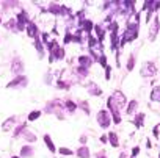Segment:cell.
I'll use <instances>...</instances> for the list:
<instances>
[{
	"label": "cell",
	"instance_id": "1",
	"mask_svg": "<svg viewBox=\"0 0 160 158\" xmlns=\"http://www.w3.org/2000/svg\"><path fill=\"white\" fill-rule=\"evenodd\" d=\"M136 28H138L136 23H127V28H126V33H124V38H122V41H121V46H124L127 41H132V39L136 38Z\"/></svg>",
	"mask_w": 160,
	"mask_h": 158
},
{
	"label": "cell",
	"instance_id": "2",
	"mask_svg": "<svg viewBox=\"0 0 160 158\" xmlns=\"http://www.w3.org/2000/svg\"><path fill=\"white\" fill-rule=\"evenodd\" d=\"M97 121H99V124H101L102 129H107V127L110 125V117H108V114H107V111L99 113L97 114Z\"/></svg>",
	"mask_w": 160,
	"mask_h": 158
},
{
	"label": "cell",
	"instance_id": "3",
	"mask_svg": "<svg viewBox=\"0 0 160 158\" xmlns=\"http://www.w3.org/2000/svg\"><path fill=\"white\" fill-rule=\"evenodd\" d=\"M27 31H28V36L36 38V35H38V27H36L33 22H30V23H27Z\"/></svg>",
	"mask_w": 160,
	"mask_h": 158
},
{
	"label": "cell",
	"instance_id": "4",
	"mask_svg": "<svg viewBox=\"0 0 160 158\" xmlns=\"http://www.w3.org/2000/svg\"><path fill=\"white\" fill-rule=\"evenodd\" d=\"M154 70H155V66L152 64V63H146L145 70H143V75H154Z\"/></svg>",
	"mask_w": 160,
	"mask_h": 158
},
{
	"label": "cell",
	"instance_id": "5",
	"mask_svg": "<svg viewBox=\"0 0 160 158\" xmlns=\"http://www.w3.org/2000/svg\"><path fill=\"white\" fill-rule=\"evenodd\" d=\"M157 31H159V19H154V23L151 27V39H155Z\"/></svg>",
	"mask_w": 160,
	"mask_h": 158
},
{
	"label": "cell",
	"instance_id": "6",
	"mask_svg": "<svg viewBox=\"0 0 160 158\" xmlns=\"http://www.w3.org/2000/svg\"><path fill=\"white\" fill-rule=\"evenodd\" d=\"M77 155L80 158H89V149L88 147H80L77 150Z\"/></svg>",
	"mask_w": 160,
	"mask_h": 158
},
{
	"label": "cell",
	"instance_id": "7",
	"mask_svg": "<svg viewBox=\"0 0 160 158\" xmlns=\"http://www.w3.org/2000/svg\"><path fill=\"white\" fill-rule=\"evenodd\" d=\"M79 63H80V68H88L89 64H91V60L88 58V56H80L79 58Z\"/></svg>",
	"mask_w": 160,
	"mask_h": 158
},
{
	"label": "cell",
	"instance_id": "8",
	"mask_svg": "<svg viewBox=\"0 0 160 158\" xmlns=\"http://www.w3.org/2000/svg\"><path fill=\"white\" fill-rule=\"evenodd\" d=\"M80 27H83V30H85L86 33H91V30H93V23L89 21H82L80 22Z\"/></svg>",
	"mask_w": 160,
	"mask_h": 158
},
{
	"label": "cell",
	"instance_id": "9",
	"mask_svg": "<svg viewBox=\"0 0 160 158\" xmlns=\"http://www.w3.org/2000/svg\"><path fill=\"white\" fill-rule=\"evenodd\" d=\"M17 22H19V28H22V27H24V23L27 22V13L25 11H22L21 14L17 16Z\"/></svg>",
	"mask_w": 160,
	"mask_h": 158
},
{
	"label": "cell",
	"instance_id": "10",
	"mask_svg": "<svg viewBox=\"0 0 160 158\" xmlns=\"http://www.w3.org/2000/svg\"><path fill=\"white\" fill-rule=\"evenodd\" d=\"M108 138H110V143H112V146L113 147H118V136H116V133L115 132L108 133Z\"/></svg>",
	"mask_w": 160,
	"mask_h": 158
},
{
	"label": "cell",
	"instance_id": "11",
	"mask_svg": "<svg viewBox=\"0 0 160 158\" xmlns=\"http://www.w3.org/2000/svg\"><path fill=\"white\" fill-rule=\"evenodd\" d=\"M151 99H152V100H160V86H157V88L152 89Z\"/></svg>",
	"mask_w": 160,
	"mask_h": 158
},
{
	"label": "cell",
	"instance_id": "12",
	"mask_svg": "<svg viewBox=\"0 0 160 158\" xmlns=\"http://www.w3.org/2000/svg\"><path fill=\"white\" fill-rule=\"evenodd\" d=\"M13 70H14V72H22V63L19 61V60H14V63H13Z\"/></svg>",
	"mask_w": 160,
	"mask_h": 158
},
{
	"label": "cell",
	"instance_id": "13",
	"mask_svg": "<svg viewBox=\"0 0 160 158\" xmlns=\"http://www.w3.org/2000/svg\"><path fill=\"white\" fill-rule=\"evenodd\" d=\"M44 141H46V144H47V147L52 150V152H53V150H55V146H53V143H52L50 136H46V138H44Z\"/></svg>",
	"mask_w": 160,
	"mask_h": 158
},
{
	"label": "cell",
	"instance_id": "14",
	"mask_svg": "<svg viewBox=\"0 0 160 158\" xmlns=\"http://www.w3.org/2000/svg\"><path fill=\"white\" fill-rule=\"evenodd\" d=\"M143 119H145V114H138L136 119H135V125L136 127H141L143 125Z\"/></svg>",
	"mask_w": 160,
	"mask_h": 158
},
{
	"label": "cell",
	"instance_id": "15",
	"mask_svg": "<svg viewBox=\"0 0 160 158\" xmlns=\"http://www.w3.org/2000/svg\"><path fill=\"white\" fill-rule=\"evenodd\" d=\"M32 153H33L32 147H24L22 149V157H32Z\"/></svg>",
	"mask_w": 160,
	"mask_h": 158
},
{
	"label": "cell",
	"instance_id": "16",
	"mask_svg": "<svg viewBox=\"0 0 160 158\" xmlns=\"http://www.w3.org/2000/svg\"><path fill=\"white\" fill-rule=\"evenodd\" d=\"M135 108H136V102H135V100H132L130 105L127 106V114H132L133 111H135Z\"/></svg>",
	"mask_w": 160,
	"mask_h": 158
},
{
	"label": "cell",
	"instance_id": "17",
	"mask_svg": "<svg viewBox=\"0 0 160 158\" xmlns=\"http://www.w3.org/2000/svg\"><path fill=\"white\" fill-rule=\"evenodd\" d=\"M39 116H41V113H39V110H38V111H33V113H30V116H28V121H35V119H38Z\"/></svg>",
	"mask_w": 160,
	"mask_h": 158
},
{
	"label": "cell",
	"instance_id": "18",
	"mask_svg": "<svg viewBox=\"0 0 160 158\" xmlns=\"http://www.w3.org/2000/svg\"><path fill=\"white\" fill-rule=\"evenodd\" d=\"M96 31H97V38H99V41H102V39H104V36H105V35H104L105 31L101 28V27H96Z\"/></svg>",
	"mask_w": 160,
	"mask_h": 158
},
{
	"label": "cell",
	"instance_id": "19",
	"mask_svg": "<svg viewBox=\"0 0 160 158\" xmlns=\"http://www.w3.org/2000/svg\"><path fill=\"white\" fill-rule=\"evenodd\" d=\"M13 122H14V117H9V119L6 121V124L3 125V130H8L9 127H11V124H13Z\"/></svg>",
	"mask_w": 160,
	"mask_h": 158
},
{
	"label": "cell",
	"instance_id": "20",
	"mask_svg": "<svg viewBox=\"0 0 160 158\" xmlns=\"http://www.w3.org/2000/svg\"><path fill=\"white\" fill-rule=\"evenodd\" d=\"M66 106H68L71 111H74V110L77 108V106H75V103H72V102H66Z\"/></svg>",
	"mask_w": 160,
	"mask_h": 158
},
{
	"label": "cell",
	"instance_id": "21",
	"mask_svg": "<svg viewBox=\"0 0 160 158\" xmlns=\"http://www.w3.org/2000/svg\"><path fill=\"white\" fill-rule=\"evenodd\" d=\"M60 152H61L63 155H71V153H72L69 149H65V147H63V149H60Z\"/></svg>",
	"mask_w": 160,
	"mask_h": 158
},
{
	"label": "cell",
	"instance_id": "22",
	"mask_svg": "<svg viewBox=\"0 0 160 158\" xmlns=\"http://www.w3.org/2000/svg\"><path fill=\"white\" fill-rule=\"evenodd\" d=\"M49 11H50V13H60V8H58V6H56V5H52Z\"/></svg>",
	"mask_w": 160,
	"mask_h": 158
},
{
	"label": "cell",
	"instance_id": "23",
	"mask_svg": "<svg viewBox=\"0 0 160 158\" xmlns=\"http://www.w3.org/2000/svg\"><path fill=\"white\" fill-rule=\"evenodd\" d=\"M133 68V56H130V60H129V64H127V69L130 70Z\"/></svg>",
	"mask_w": 160,
	"mask_h": 158
},
{
	"label": "cell",
	"instance_id": "24",
	"mask_svg": "<svg viewBox=\"0 0 160 158\" xmlns=\"http://www.w3.org/2000/svg\"><path fill=\"white\" fill-rule=\"evenodd\" d=\"M27 138H28V141H35V139H36V138L33 136V135H30V133H28V135H27Z\"/></svg>",
	"mask_w": 160,
	"mask_h": 158
},
{
	"label": "cell",
	"instance_id": "25",
	"mask_svg": "<svg viewBox=\"0 0 160 158\" xmlns=\"http://www.w3.org/2000/svg\"><path fill=\"white\" fill-rule=\"evenodd\" d=\"M138 152H140V149H138V147H135V149L132 150V153H133V155H136V153H138Z\"/></svg>",
	"mask_w": 160,
	"mask_h": 158
},
{
	"label": "cell",
	"instance_id": "26",
	"mask_svg": "<svg viewBox=\"0 0 160 158\" xmlns=\"http://www.w3.org/2000/svg\"><path fill=\"white\" fill-rule=\"evenodd\" d=\"M119 158H127V157H126V153H121V157H119Z\"/></svg>",
	"mask_w": 160,
	"mask_h": 158
},
{
	"label": "cell",
	"instance_id": "27",
	"mask_svg": "<svg viewBox=\"0 0 160 158\" xmlns=\"http://www.w3.org/2000/svg\"><path fill=\"white\" fill-rule=\"evenodd\" d=\"M99 158H105V157H99Z\"/></svg>",
	"mask_w": 160,
	"mask_h": 158
},
{
	"label": "cell",
	"instance_id": "28",
	"mask_svg": "<svg viewBox=\"0 0 160 158\" xmlns=\"http://www.w3.org/2000/svg\"><path fill=\"white\" fill-rule=\"evenodd\" d=\"M13 158H17V157H13Z\"/></svg>",
	"mask_w": 160,
	"mask_h": 158
}]
</instances>
